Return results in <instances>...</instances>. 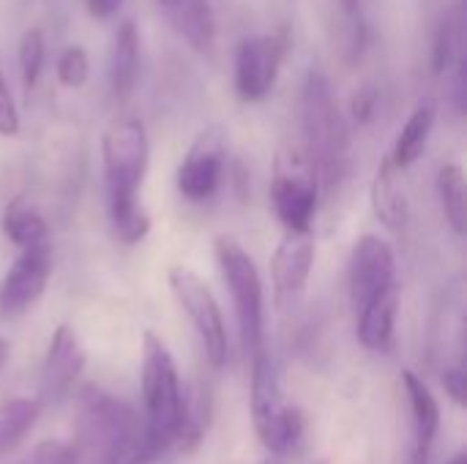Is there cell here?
<instances>
[{
	"label": "cell",
	"mask_w": 467,
	"mask_h": 464,
	"mask_svg": "<svg viewBox=\"0 0 467 464\" xmlns=\"http://www.w3.org/2000/svg\"><path fill=\"white\" fill-rule=\"evenodd\" d=\"M312 464H331V462H328V459H315Z\"/></svg>",
	"instance_id": "obj_37"
},
{
	"label": "cell",
	"mask_w": 467,
	"mask_h": 464,
	"mask_svg": "<svg viewBox=\"0 0 467 464\" xmlns=\"http://www.w3.org/2000/svg\"><path fill=\"white\" fill-rule=\"evenodd\" d=\"M320 180L309 156L287 153L276 161V175L271 183V205L276 219L290 232H312L317 216Z\"/></svg>",
	"instance_id": "obj_7"
},
{
	"label": "cell",
	"mask_w": 467,
	"mask_h": 464,
	"mask_svg": "<svg viewBox=\"0 0 467 464\" xmlns=\"http://www.w3.org/2000/svg\"><path fill=\"white\" fill-rule=\"evenodd\" d=\"M60 451H63V443L47 440V443L36 446L19 464H57L60 462Z\"/></svg>",
	"instance_id": "obj_32"
},
{
	"label": "cell",
	"mask_w": 467,
	"mask_h": 464,
	"mask_svg": "<svg viewBox=\"0 0 467 464\" xmlns=\"http://www.w3.org/2000/svg\"><path fill=\"white\" fill-rule=\"evenodd\" d=\"M3 232L11 243L19 249H33V246H47L49 243V227L44 216L30 208L22 200H14L5 213H3Z\"/></svg>",
	"instance_id": "obj_22"
},
{
	"label": "cell",
	"mask_w": 467,
	"mask_h": 464,
	"mask_svg": "<svg viewBox=\"0 0 467 464\" xmlns=\"http://www.w3.org/2000/svg\"><path fill=\"white\" fill-rule=\"evenodd\" d=\"M140 79V33L131 19L115 27L109 46V85L115 98H129Z\"/></svg>",
	"instance_id": "obj_18"
},
{
	"label": "cell",
	"mask_w": 467,
	"mask_h": 464,
	"mask_svg": "<svg viewBox=\"0 0 467 464\" xmlns=\"http://www.w3.org/2000/svg\"><path fill=\"white\" fill-rule=\"evenodd\" d=\"M172 30L197 52H208L216 41V16L211 0H156Z\"/></svg>",
	"instance_id": "obj_17"
},
{
	"label": "cell",
	"mask_w": 467,
	"mask_h": 464,
	"mask_svg": "<svg viewBox=\"0 0 467 464\" xmlns=\"http://www.w3.org/2000/svg\"><path fill=\"white\" fill-rule=\"evenodd\" d=\"M438 197L449 227L457 235L467 230V183L460 164H443L438 172Z\"/></svg>",
	"instance_id": "obj_24"
},
{
	"label": "cell",
	"mask_w": 467,
	"mask_h": 464,
	"mask_svg": "<svg viewBox=\"0 0 467 464\" xmlns=\"http://www.w3.org/2000/svg\"><path fill=\"white\" fill-rule=\"evenodd\" d=\"M400 284L394 282L391 287H386L383 293H378L372 301H367L356 314H358V342L367 350L383 353L391 347L394 339V328H397V314H400Z\"/></svg>",
	"instance_id": "obj_16"
},
{
	"label": "cell",
	"mask_w": 467,
	"mask_h": 464,
	"mask_svg": "<svg viewBox=\"0 0 467 464\" xmlns=\"http://www.w3.org/2000/svg\"><path fill=\"white\" fill-rule=\"evenodd\" d=\"M142 397L145 427L137 440V459L148 462L178 440L183 413V386L170 347L153 334H142Z\"/></svg>",
	"instance_id": "obj_3"
},
{
	"label": "cell",
	"mask_w": 467,
	"mask_h": 464,
	"mask_svg": "<svg viewBox=\"0 0 467 464\" xmlns=\"http://www.w3.org/2000/svg\"><path fill=\"white\" fill-rule=\"evenodd\" d=\"M167 282H170V290H172L178 306L192 320V325L205 347L208 361L216 369L224 366L227 364V328H224L219 301L213 298L205 279L186 265H172L167 273Z\"/></svg>",
	"instance_id": "obj_8"
},
{
	"label": "cell",
	"mask_w": 467,
	"mask_h": 464,
	"mask_svg": "<svg viewBox=\"0 0 467 464\" xmlns=\"http://www.w3.org/2000/svg\"><path fill=\"white\" fill-rule=\"evenodd\" d=\"M312 265H315L312 232L285 230V238L279 241L271 257V282H274V298L279 309H293L301 301L312 276Z\"/></svg>",
	"instance_id": "obj_13"
},
{
	"label": "cell",
	"mask_w": 467,
	"mask_h": 464,
	"mask_svg": "<svg viewBox=\"0 0 467 464\" xmlns=\"http://www.w3.org/2000/svg\"><path fill=\"white\" fill-rule=\"evenodd\" d=\"M85 3H88V14L96 19H109L123 5V0H85Z\"/></svg>",
	"instance_id": "obj_33"
},
{
	"label": "cell",
	"mask_w": 467,
	"mask_h": 464,
	"mask_svg": "<svg viewBox=\"0 0 467 464\" xmlns=\"http://www.w3.org/2000/svg\"><path fill=\"white\" fill-rule=\"evenodd\" d=\"M435 118H438L435 101L427 98V101L416 104V109L410 112V118L400 129V137H397L394 150L389 156L397 170H405V167L416 164L424 156V150L430 145V137H432V129H435Z\"/></svg>",
	"instance_id": "obj_19"
},
{
	"label": "cell",
	"mask_w": 467,
	"mask_h": 464,
	"mask_svg": "<svg viewBox=\"0 0 467 464\" xmlns=\"http://www.w3.org/2000/svg\"><path fill=\"white\" fill-rule=\"evenodd\" d=\"M227 139L219 126H208L189 148L178 167V191L192 202L211 200L224 178Z\"/></svg>",
	"instance_id": "obj_10"
},
{
	"label": "cell",
	"mask_w": 467,
	"mask_h": 464,
	"mask_svg": "<svg viewBox=\"0 0 467 464\" xmlns=\"http://www.w3.org/2000/svg\"><path fill=\"white\" fill-rule=\"evenodd\" d=\"M19 129H22L19 112H16L14 96H11V90H8L5 74H3V68H0V137H16Z\"/></svg>",
	"instance_id": "obj_29"
},
{
	"label": "cell",
	"mask_w": 467,
	"mask_h": 464,
	"mask_svg": "<svg viewBox=\"0 0 467 464\" xmlns=\"http://www.w3.org/2000/svg\"><path fill=\"white\" fill-rule=\"evenodd\" d=\"M90 77V60L88 52L82 46H68L60 57H57V79L66 88H82Z\"/></svg>",
	"instance_id": "obj_28"
},
{
	"label": "cell",
	"mask_w": 467,
	"mask_h": 464,
	"mask_svg": "<svg viewBox=\"0 0 467 464\" xmlns=\"http://www.w3.org/2000/svg\"><path fill=\"white\" fill-rule=\"evenodd\" d=\"M19 71H22V85L30 90L36 88L41 71H44V60H47V41H44V30L41 27H27L19 38Z\"/></svg>",
	"instance_id": "obj_26"
},
{
	"label": "cell",
	"mask_w": 467,
	"mask_h": 464,
	"mask_svg": "<svg viewBox=\"0 0 467 464\" xmlns=\"http://www.w3.org/2000/svg\"><path fill=\"white\" fill-rule=\"evenodd\" d=\"M378 109V90L375 88H361L356 96H353V118L358 123H367Z\"/></svg>",
	"instance_id": "obj_31"
},
{
	"label": "cell",
	"mask_w": 467,
	"mask_h": 464,
	"mask_svg": "<svg viewBox=\"0 0 467 464\" xmlns=\"http://www.w3.org/2000/svg\"><path fill=\"white\" fill-rule=\"evenodd\" d=\"M254 464H285V462H282V457H279V454H271V451H268L260 462H254Z\"/></svg>",
	"instance_id": "obj_35"
},
{
	"label": "cell",
	"mask_w": 467,
	"mask_h": 464,
	"mask_svg": "<svg viewBox=\"0 0 467 464\" xmlns=\"http://www.w3.org/2000/svg\"><path fill=\"white\" fill-rule=\"evenodd\" d=\"M150 142L140 118H118L101 137V161L107 183V208L115 235L123 243H140L150 230V216L140 202L148 172Z\"/></svg>",
	"instance_id": "obj_1"
},
{
	"label": "cell",
	"mask_w": 467,
	"mask_h": 464,
	"mask_svg": "<svg viewBox=\"0 0 467 464\" xmlns=\"http://www.w3.org/2000/svg\"><path fill=\"white\" fill-rule=\"evenodd\" d=\"M443 388L446 394L451 397V402L457 407H465L467 405V372L462 366H451L443 372Z\"/></svg>",
	"instance_id": "obj_30"
},
{
	"label": "cell",
	"mask_w": 467,
	"mask_h": 464,
	"mask_svg": "<svg viewBox=\"0 0 467 464\" xmlns=\"http://www.w3.org/2000/svg\"><path fill=\"white\" fill-rule=\"evenodd\" d=\"M211 418H213V397L208 386L194 383L189 391H183V413H181V429L175 446H181V451L186 454L197 451L211 429Z\"/></svg>",
	"instance_id": "obj_21"
},
{
	"label": "cell",
	"mask_w": 467,
	"mask_h": 464,
	"mask_svg": "<svg viewBox=\"0 0 467 464\" xmlns=\"http://www.w3.org/2000/svg\"><path fill=\"white\" fill-rule=\"evenodd\" d=\"M213 254L233 298L241 342L249 353H254L263 347V325H265V298H263L260 271L235 235H219L213 241Z\"/></svg>",
	"instance_id": "obj_6"
},
{
	"label": "cell",
	"mask_w": 467,
	"mask_h": 464,
	"mask_svg": "<svg viewBox=\"0 0 467 464\" xmlns=\"http://www.w3.org/2000/svg\"><path fill=\"white\" fill-rule=\"evenodd\" d=\"M287 52L285 33L249 36L238 44L235 52V93L244 101H263L276 79Z\"/></svg>",
	"instance_id": "obj_9"
},
{
	"label": "cell",
	"mask_w": 467,
	"mask_h": 464,
	"mask_svg": "<svg viewBox=\"0 0 467 464\" xmlns=\"http://www.w3.org/2000/svg\"><path fill=\"white\" fill-rule=\"evenodd\" d=\"M339 8L348 22L350 57H361V52L369 41V0H339Z\"/></svg>",
	"instance_id": "obj_27"
},
{
	"label": "cell",
	"mask_w": 467,
	"mask_h": 464,
	"mask_svg": "<svg viewBox=\"0 0 467 464\" xmlns=\"http://www.w3.org/2000/svg\"><path fill=\"white\" fill-rule=\"evenodd\" d=\"M140 440L137 413L101 388H85L74 435L57 464H123Z\"/></svg>",
	"instance_id": "obj_2"
},
{
	"label": "cell",
	"mask_w": 467,
	"mask_h": 464,
	"mask_svg": "<svg viewBox=\"0 0 467 464\" xmlns=\"http://www.w3.org/2000/svg\"><path fill=\"white\" fill-rule=\"evenodd\" d=\"M397 282V257L389 241L380 235H361L350 254L348 268V287L353 309L358 312L367 301Z\"/></svg>",
	"instance_id": "obj_11"
},
{
	"label": "cell",
	"mask_w": 467,
	"mask_h": 464,
	"mask_svg": "<svg viewBox=\"0 0 467 464\" xmlns=\"http://www.w3.org/2000/svg\"><path fill=\"white\" fill-rule=\"evenodd\" d=\"M462 14L454 8L443 16L438 33H435V44H432V71L441 77L446 71H451L460 60H462Z\"/></svg>",
	"instance_id": "obj_25"
},
{
	"label": "cell",
	"mask_w": 467,
	"mask_h": 464,
	"mask_svg": "<svg viewBox=\"0 0 467 464\" xmlns=\"http://www.w3.org/2000/svg\"><path fill=\"white\" fill-rule=\"evenodd\" d=\"M372 211L389 230H405V224L410 219V205H408V197H405V191L400 186L397 167H394L391 159H383V164L375 172Z\"/></svg>",
	"instance_id": "obj_20"
},
{
	"label": "cell",
	"mask_w": 467,
	"mask_h": 464,
	"mask_svg": "<svg viewBox=\"0 0 467 464\" xmlns=\"http://www.w3.org/2000/svg\"><path fill=\"white\" fill-rule=\"evenodd\" d=\"M129 464H142V462H140V459H137V462H129Z\"/></svg>",
	"instance_id": "obj_38"
},
{
	"label": "cell",
	"mask_w": 467,
	"mask_h": 464,
	"mask_svg": "<svg viewBox=\"0 0 467 464\" xmlns=\"http://www.w3.org/2000/svg\"><path fill=\"white\" fill-rule=\"evenodd\" d=\"M38 413L41 402L30 397H14L0 405V457L14 451L27 438V432L38 421Z\"/></svg>",
	"instance_id": "obj_23"
},
{
	"label": "cell",
	"mask_w": 467,
	"mask_h": 464,
	"mask_svg": "<svg viewBox=\"0 0 467 464\" xmlns=\"http://www.w3.org/2000/svg\"><path fill=\"white\" fill-rule=\"evenodd\" d=\"M301 123L306 134V156L315 164L317 180L326 189L345 172L348 156V123L339 109L337 90L326 71L312 68L304 79L301 90Z\"/></svg>",
	"instance_id": "obj_4"
},
{
	"label": "cell",
	"mask_w": 467,
	"mask_h": 464,
	"mask_svg": "<svg viewBox=\"0 0 467 464\" xmlns=\"http://www.w3.org/2000/svg\"><path fill=\"white\" fill-rule=\"evenodd\" d=\"M49 276H52L49 243L22 249V254L14 260V265L0 279V314L16 317V314L27 312L44 295Z\"/></svg>",
	"instance_id": "obj_12"
},
{
	"label": "cell",
	"mask_w": 467,
	"mask_h": 464,
	"mask_svg": "<svg viewBox=\"0 0 467 464\" xmlns=\"http://www.w3.org/2000/svg\"><path fill=\"white\" fill-rule=\"evenodd\" d=\"M449 464H467V454L465 451H460V454H457V457H454Z\"/></svg>",
	"instance_id": "obj_36"
},
{
	"label": "cell",
	"mask_w": 467,
	"mask_h": 464,
	"mask_svg": "<svg viewBox=\"0 0 467 464\" xmlns=\"http://www.w3.org/2000/svg\"><path fill=\"white\" fill-rule=\"evenodd\" d=\"M85 347L68 323H60L49 339L44 366H41V405L60 402L79 380L85 369Z\"/></svg>",
	"instance_id": "obj_14"
},
{
	"label": "cell",
	"mask_w": 467,
	"mask_h": 464,
	"mask_svg": "<svg viewBox=\"0 0 467 464\" xmlns=\"http://www.w3.org/2000/svg\"><path fill=\"white\" fill-rule=\"evenodd\" d=\"M402 388L408 394L410 416H413V451L410 464H430L432 446L441 429V405L432 394V388L410 369L402 372Z\"/></svg>",
	"instance_id": "obj_15"
},
{
	"label": "cell",
	"mask_w": 467,
	"mask_h": 464,
	"mask_svg": "<svg viewBox=\"0 0 467 464\" xmlns=\"http://www.w3.org/2000/svg\"><path fill=\"white\" fill-rule=\"evenodd\" d=\"M8 356H11V347H8V342L0 336V369L5 366V361H8Z\"/></svg>",
	"instance_id": "obj_34"
},
{
	"label": "cell",
	"mask_w": 467,
	"mask_h": 464,
	"mask_svg": "<svg viewBox=\"0 0 467 464\" xmlns=\"http://www.w3.org/2000/svg\"><path fill=\"white\" fill-rule=\"evenodd\" d=\"M252 421L265 451L279 457L290 454L306 432V416L285 402L274 358L265 347L252 353Z\"/></svg>",
	"instance_id": "obj_5"
}]
</instances>
